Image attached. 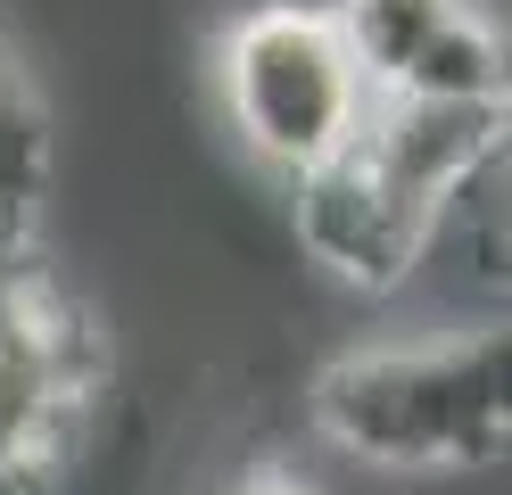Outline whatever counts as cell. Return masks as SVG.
Instances as JSON below:
<instances>
[{
    "label": "cell",
    "mask_w": 512,
    "mask_h": 495,
    "mask_svg": "<svg viewBox=\"0 0 512 495\" xmlns=\"http://www.w3.org/2000/svg\"><path fill=\"white\" fill-rule=\"evenodd\" d=\"M100 396V339L34 248L0 264V495H42Z\"/></svg>",
    "instance_id": "obj_3"
},
{
    "label": "cell",
    "mask_w": 512,
    "mask_h": 495,
    "mask_svg": "<svg viewBox=\"0 0 512 495\" xmlns=\"http://www.w3.org/2000/svg\"><path fill=\"white\" fill-rule=\"evenodd\" d=\"M232 495H314V487H306L298 471H248V479H240Z\"/></svg>",
    "instance_id": "obj_8"
},
{
    "label": "cell",
    "mask_w": 512,
    "mask_h": 495,
    "mask_svg": "<svg viewBox=\"0 0 512 495\" xmlns=\"http://www.w3.org/2000/svg\"><path fill=\"white\" fill-rule=\"evenodd\" d=\"M215 99L232 141L281 182H306L364 141L372 83L323 0H256L215 33Z\"/></svg>",
    "instance_id": "obj_2"
},
{
    "label": "cell",
    "mask_w": 512,
    "mask_h": 495,
    "mask_svg": "<svg viewBox=\"0 0 512 495\" xmlns=\"http://www.w3.org/2000/svg\"><path fill=\"white\" fill-rule=\"evenodd\" d=\"M25 248H34V231H0V264H9V256H25Z\"/></svg>",
    "instance_id": "obj_9"
},
{
    "label": "cell",
    "mask_w": 512,
    "mask_h": 495,
    "mask_svg": "<svg viewBox=\"0 0 512 495\" xmlns=\"http://www.w3.org/2000/svg\"><path fill=\"white\" fill-rule=\"evenodd\" d=\"M504 124H512V108H422V99H380L356 149L389 182H405L430 215H455L463 198H479L496 182Z\"/></svg>",
    "instance_id": "obj_6"
},
{
    "label": "cell",
    "mask_w": 512,
    "mask_h": 495,
    "mask_svg": "<svg viewBox=\"0 0 512 495\" xmlns=\"http://www.w3.org/2000/svg\"><path fill=\"white\" fill-rule=\"evenodd\" d=\"M290 231L339 289L397 297V289L422 281L446 215H430L422 198H413L405 182H389L364 149H347L331 165H314L306 182H290Z\"/></svg>",
    "instance_id": "obj_5"
},
{
    "label": "cell",
    "mask_w": 512,
    "mask_h": 495,
    "mask_svg": "<svg viewBox=\"0 0 512 495\" xmlns=\"http://www.w3.org/2000/svg\"><path fill=\"white\" fill-rule=\"evenodd\" d=\"M339 42L356 50L372 99L422 108H512L504 25L488 0H323Z\"/></svg>",
    "instance_id": "obj_4"
},
{
    "label": "cell",
    "mask_w": 512,
    "mask_h": 495,
    "mask_svg": "<svg viewBox=\"0 0 512 495\" xmlns=\"http://www.w3.org/2000/svg\"><path fill=\"white\" fill-rule=\"evenodd\" d=\"M306 429L331 454L397 479L488 471L512 438L504 330L463 322V330H430V339L347 347L306 380Z\"/></svg>",
    "instance_id": "obj_1"
},
{
    "label": "cell",
    "mask_w": 512,
    "mask_h": 495,
    "mask_svg": "<svg viewBox=\"0 0 512 495\" xmlns=\"http://www.w3.org/2000/svg\"><path fill=\"white\" fill-rule=\"evenodd\" d=\"M50 157H58L50 99L34 83V66L0 42V231H34V207L50 190Z\"/></svg>",
    "instance_id": "obj_7"
}]
</instances>
